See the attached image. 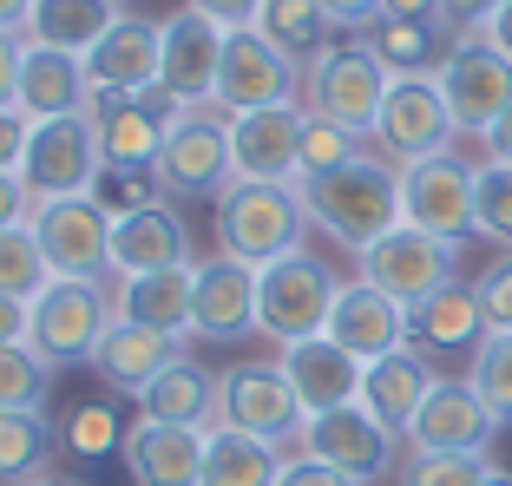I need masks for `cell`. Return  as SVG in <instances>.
Listing matches in <instances>:
<instances>
[{
	"instance_id": "obj_1",
	"label": "cell",
	"mask_w": 512,
	"mask_h": 486,
	"mask_svg": "<svg viewBox=\"0 0 512 486\" xmlns=\"http://www.w3.org/2000/svg\"><path fill=\"white\" fill-rule=\"evenodd\" d=\"M296 184H302V204H309V224L322 237H335L348 257H362L368 243H381L401 224V165H388L375 145L348 165L296 178Z\"/></svg>"
},
{
	"instance_id": "obj_2",
	"label": "cell",
	"mask_w": 512,
	"mask_h": 486,
	"mask_svg": "<svg viewBox=\"0 0 512 486\" xmlns=\"http://www.w3.org/2000/svg\"><path fill=\"white\" fill-rule=\"evenodd\" d=\"M151 178H158L165 204H217L237 184L230 112L224 106H178L165 125V145L151 158Z\"/></svg>"
},
{
	"instance_id": "obj_3",
	"label": "cell",
	"mask_w": 512,
	"mask_h": 486,
	"mask_svg": "<svg viewBox=\"0 0 512 486\" xmlns=\"http://www.w3.org/2000/svg\"><path fill=\"white\" fill-rule=\"evenodd\" d=\"M302 237H309V204H302V184H263V178H237L217 198V250L243 263H276L296 257Z\"/></svg>"
},
{
	"instance_id": "obj_4",
	"label": "cell",
	"mask_w": 512,
	"mask_h": 486,
	"mask_svg": "<svg viewBox=\"0 0 512 486\" xmlns=\"http://www.w3.org/2000/svg\"><path fill=\"white\" fill-rule=\"evenodd\" d=\"M394 73L368 53V40H335L329 53L302 66V112L309 119H329L355 138H375V119H381V99H388Z\"/></svg>"
},
{
	"instance_id": "obj_5",
	"label": "cell",
	"mask_w": 512,
	"mask_h": 486,
	"mask_svg": "<svg viewBox=\"0 0 512 486\" xmlns=\"http://www.w3.org/2000/svg\"><path fill=\"white\" fill-rule=\"evenodd\" d=\"M342 296V276L322 257L296 250V257H276L256 270V335L289 349V342H309V335L329 329V309Z\"/></svg>"
},
{
	"instance_id": "obj_6",
	"label": "cell",
	"mask_w": 512,
	"mask_h": 486,
	"mask_svg": "<svg viewBox=\"0 0 512 486\" xmlns=\"http://www.w3.org/2000/svg\"><path fill=\"white\" fill-rule=\"evenodd\" d=\"M119 322V303H112V283H79V276H53L27 303V349L46 355L53 368L66 362H92L106 329Z\"/></svg>"
},
{
	"instance_id": "obj_7",
	"label": "cell",
	"mask_w": 512,
	"mask_h": 486,
	"mask_svg": "<svg viewBox=\"0 0 512 486\" xmlns=\"http://www.w3.org/2000/svg\"><path fill=\"white\" fill-rule=\"evenodd\" d=\"M106 178V145H99V119L92 112H60V119H33L27 158H20V184L27 198H92Z\"/></svg>"
},
{
	"instance_id": "obj_8",
	"label": "cell",
	"mask_w": 512,
	"mask_h": 486,
	"mask_svg": "<svg viewBox=\"0 0 512 486\" xmlns=\"http://www.w3.org/2000/svg\"><path fill=\"white\" fill-rule=\"evenodd\" d=\"M388 165H421V158H440L460 145L453 132V112H447V92H440L434 73H401L381 99V119L375 138H368Z\"/></svg>"
},
{
	"instance_id": "obj_9",
	"label": "cell",
	"mask_w": 512,
	"mask_h": 486,
	"mask_svg": "<svg viewBox=\"0 0 512 486\" xmlns=\"http://www.w3.org/2000/svg\"><path fill=\"white\" fill-rule=\"evenodd\" d=\"M401 447L407 441L394 427H381L362 401H348V408L309 414L289 454H309V460H322V467H335V473L368 486V480H381V473H401Z\"/></svg>"
},
{
	"instance_id": "obj_10",
	"label": "cell",
	"mask_w": 512,
	"mask_h": 486,
	"mask_svg": "<svg viewBox=\"0 0 512 486\" xmlns=\"http://www.w3.org/2000/svg\"><path fill=\"white\" fill-rule=\"evenodd\" d=\"M33 237H40L53 276H79V283H119L112 270V211L99 198H46L33 204Z\"/></svg>"
},
{
	"instance_id": "obj_11",
	"label": "cell",
	"mask_w": 512,
	"mask_h": 486,
	"mask_svg": "<svg viewBox=\"0 0 512 486\" xmlns=\"http://www.w3.org/2000/svg\"><path fill=\"white\" fill-rule=\"evenodd\" d=\"M434 79L447 92V112L460 138H486L499 125V112L512 106V60L499 46H486L480 33H460L447 46V60L434 66Z\"/></svg>"
},
{
	"instance_id": "obj_12",
	"label": "cell",
	"mask_w": 512,
	"mask_h": 486,
	"mask_svg": "<svg viewBox=\"0 0 512 486\" xmlns=\"http://www.w3.org/2000/svg\"><path fill=\"white\" fill-rule=\"evenodd\" d=\"M453 243H440V237H427V230H414V224H394L381 243H368L362 257H355V276L362 283H375L381 296H394L401 309H421L427 296H440V289L453 283Z\"/></svg>"
},
{
	"instance_id": "obj_13",
	"label": "cell",
	"mask_w": 512,
	"mask_h": 486,
	"mask_svg": "<svg viewBox=\"0 0 512 486\" xmlns=\"http://www.w3.org/2000/svg\"><path fill=\"white\" fill-rule=\"evenodd\" d=\"M473 158L460 152H440V158H421V165H401V224L427 230L440 243H460L480 237L473 230Z\"/></svg>"
},
{
	"instance_id": "obj_14",
	"label": "cell",
	"mask_w": 512,
	"mask_h": 486,
	"mask_svg": "<svg viewBox=\"0 0 512 486\" xmlns=\"http://www.w3.org/2000/svg\"><path fill=\"white\" fill-rule=\"evenodd\" d=\"M302 401L296 388L283 381V368L276 362H230L224 368V395H217V427H243V434H256V441L270 447H296L302 434Z\"/></svg>"
},
{
	"instance_id": "obj_15",
	"label": "cell",
	"mask_w": 512,
	"mask_h": 486,
	"mask_svg": "<svg viewBox=\"0 0 512 486\" xmlns=\"http://www.w3.org/2000/svg\"><path fill=\"white\" fill-rule=\"evenodd\" d=\"M217 106L256 112V106H302V66L276 53L256 27L224 33V66H217Z\"/></svg>"
},
{
	"instance_id": "obj_16",
	"label": "cell",
	"mask_w": 512,
	"mask_h": 486,
	"mask_svg": "<svg viewBox=\"0 0 512 486\" xmlns=\"http://www.w3.org/2000/svg\"><path fill=\"white\" fill-rule=\"evenodd\" d=\"M499 427L506 421L473 395L467 375H440L434 395L414 414V427H407V454H486Z\"/></svg>"
},
{
	"instance_id": "obj_17",
	"label": "cell",
	"mask_w": 512,
	"mask_h": 486,
	"mask_svg": "<svg viewBox=\"0 0 512 486\" xmlns=\"http://www.w3.org/2000/svg\"><path fill=\"white\" fill-rule=\"evenodd\" d=\"M224 33L211 14L178 7L165 20V53H158V86L178 106H217V66H224Z\"/></svg>"
},
{
	"instance_id": "obj_18",
	"label": "cell",
	"mask_w": 512,
	"mask_h": 486,
	"mask_svg": "<svg viewBox=\"0 0 512 486\" xmlns=\"http://www.w3.org/2000/svg\"><path fill=\"white\" fill-rule=\"evenodd\" d=\"M191 335H197V342H217V349H230V342L256 335V263L224 257V250L197 263Z\"/></svg>"
},
{
	"instance_id": "obj_19",
	"label": "cell",
	"mask_w": 512,
	"mask_h": 486,
	"mask_svg": "<svg viewBox=\"0 0 512 486\" xmlns=\"http://www.w3.org/2000/svg\"><path fill=\"white\" fill-rule=\"evenodd\" d=\"M302 106H256L230 112V152H237V178L263 184H296L302 178Z\"/></svg>"
},
{
	"instance_id": "obj_20",
	"label": "cell",
	"mask_w": 512,
	"mask_h": 486,
	"mask_svg": "<svg viewBox=\"0 0 512 486\" xmlns=\"http://www.w3.org/2000/svg\"><path fill=\"white\" fill-rule=\"evenodd\" d=\"M204 427H178V421H151V414H138V421H125V473H132V486H204Z\"/></svg>"
},
{
	"instance_id": "obj_21",
	"label": "cell",
	"mask_w": 512,
	"mask_h": 486,
	"mask_svg": "<svg viewBox=\"0 0 512 486\" xmlns=\"http://www.w3.org/2000/svg\"><path fill=\"white\" fill-rule=\"evenodd\" d=\"M276 368H283V381L296 388L302 414H329V408L362 401V368L368 362H355V355H348L342 342H329V335H309V342L276 349Z\"/></svg>"
},
{
	"instance_id": "obj_22",
	"label": "cell",
	"mask_w": 512,
	"mask_h": 486,
	"mask_svg": "<svg viewBox=\"0 0 512 486\" xmlns=\"http://www.w3.org/2000/svg\"><path fill=\"white\" fill-rule=\"evenodd\" d=\"M329 342H342L355 362H381V355L407 349V309L394 303V296H381L375 283H362V276H348L342 296H335L329 309Z\"/></svg>"
},
{
	"instance_id": "obj_23",
	"label": "cell",
	"mask_w": 512,
	"mask_h": 486,
	"mask_svg": "<svg viewBox=\"0 0 512 486\" xmlns=\"http://www.w3.org/2000/svg\"><path fill=\"white\" fill-rule=\"evenodd\" d=\"M158 53H165V20L119 14L106 33H99V46L86 53L92 92H145V86H158Z\"/></svg>"
},
{
	"instance_id": "obj_24",
	"label": "cell",
	"mask_w": 512,
	"mask_h": 486,
	"mask_svg": "<svg viewBox=\"0 0 512 486\" xmlns=\"http://www.w3.org/2000/svg\"><path fill=\"white\" fill-rule=\"evenodd\" d=\"M14 106L27 119H60V112H92V73L86 53H66V46H33L20 53V86Z\"/></svg>"
},
{
	"instance_id": "obj_25",
	"label": "cell",
	"mask_w": 512,
	"mask_h": 486,
	"mask_svg": "<svg viewBox=\"0 0 512 486\" xmlns=\"http://www.w3.org/2000/svg\"><path fill=\"white\" fill-rule=\"evenodd\" d=\"M191 263V230L178 204H145V211L112 217V270L145 276V270H184Z\"/></svg>"
},
{
	"instance_id": "obj_26",
	"label": "cell",
	"mask_w": 512,
	"mask_h": 486,
	"mask_svg": "<svg viewBox=\"0 0 512 486\" xmlns=\"http://www.w3.org/2000/svg\"><path fill=\"white\" fill-rule=\"evenodd\" d=\"M171 362H184V342L178 335H165V329H145V322H112L106 329V342H99V355H92V368H99V381L106 388H119V395H145L151 381L165 375Z\"/></svg>"
},
{
	"instance_id": "obj_27",
	"label": "cell",
	"mask_w": 512,
	"mask_h": 486,
	"mask_svg": "<svg viewBox=\"0 0 512 486\" xmlns=\"http://www.w3.org/2000/svg\"><path fill=\"white\" fill-rule=\"evenodd\" d=\"M434 362H427L414 342L407 349H394V355H381V362H368L362 368V408L375 414L381 427H394L407 441V427H414V414H421V401L434 395Z\"/></svg>"
},
{
	"instance_id": "obj_28",
	"label": "cell",
	"mask_w": 512,
	"mask_h": 486,
	"mask_svg": "<svg viewBox=\"0 0 512 486\" xmlns=\"http://www.w3.org/2000/svg\"><path fill=\"white\" fill-rule=\"evenodd\" d=\"M407 342L421 355H473L486 342V309L473 283H447L421 309H407Z\"/></svg>"
},
{
	"instance_id": "obj_29",
	"label": "cell",
	"mask_w": 512,
	"mask_h": 486,
	"mask_svg": "<svg viewBox=\"0 0 512 486\" xmlns=\"http://www.w3.org/2000/svg\"><path fill=\"white\" fill-rule=\"evenodd\" d=\"M191 296H197V263L184 270H145V276H119L112 283V303L125 322H145V329L165 335H191Z\"/></svg>"
},
{
	"instance_id": "obj_30",
	"label": "cell",
	"mask_w": 512,
	"mask_h": 486,
	"mask_svg": "<svg viewBox=\"0 0 512 486\" xmlns=\"http://www.w3.org/2000/svg\"><path fill=\"white\" fill-rule=\"evenodd\" d=\"M217 395H224V375L184 355V362H171L165 375L138 395V414H151V421H178V427H204V434H211L217 427Z\"/></svg>"
},
{
	"instance_id": "obj_31",
	"label": "cell",
	"mask_w": 512,
	"mask_h": 486,
	"mask_svg": "<svg viewBox=\"0 0 512 486\" xmlns=\"http://www.w3.org/2000/svg\"><path fill=\"white\" fill-rule=\"evenodd\" d=\"M283 447L256 441L243 427H211V441H204V486H276L283 473Z\"/></svg>"
},
{
	"instance_id": "obj_32",
	"label": "cell",
	"mask_w": 512,
	"mask_h": 486,
	"mask_svg": "<svg viewBox=\"0 0 512 486\" xmlns=\"http://www.w3.org/2000/svg\"><path fill=\"white\" fill-rule=\"evenodd\" d=\"M119 20V0H33L27 33L33 46H66V53H92L99 33Z\"/></svg>"
},
{
	"instance_id": "obj_33",
	"label": "cell",
	"mask_w": 512,
	"mask_h": 486,
	"mask_svg": "<svg viewBox=\"0 0 512 486\" xmlns=\"http://www.w3.org/2000/svg\"><path fill=\"white\" fill-rule=\"evenodd\" d=\"M256 33L276 46V53H289L296 66H309L316 53H329V33H335V20L322 14V0H263L256 7Z\"/></svg>"
},
{
	"instance_id": "obj_34",
	"label": "cell",
	"mask_w": 512,
	"mask_h": 486,
	"mask_svg": "<svg viewBox=\"0 0 512 486\" xmlns=\"http://www.w3.org/2000/svg\"><path fill=\"white\" fill-rule=\"evenodd\" d=\"M362 40H368V53H375L394 79H401V73H434V66L447 60V46H453L447 27H427V20H394V14H381Z\"/></svg>"
},
{
	"instance_id": "obj_35",
	"label": "cell",
	"mask_w": 512,
	"mask_h": 486,
	"mask_svg": "<svg viewBox=\"0 0 512 486\" xmlns=\"http://www.w3.org/2000/svg\"><path fill=\"white\" fill-rule=\"evenodd\" d=\"M53 454H60V434H53L40 414H27V408L0 414V486H20V480H33V473H46Z\"/></svg>"
},
{
	"instance_id": "obj_36",
	"label": "cell",
	"mask_w": 512,
	"mask_h": 486,
	"mask_svg": "<svg viewBox=\"0 0 512 486\" xmlns=\"http://www.w3.org/2000/svg\"><path fill=\"white\" fill-rule=\"evenodd\" d=\"M46 283H53V263H46L33 224L0 230V296H20V303H33Z\"/></svg>"
},
{
	"instance_id": "obj_37",
	"label": "cell",
	"mask_w": 512,
	"mask_h": 486,
	"mask_svg": "<svg viewBox=\"0 0 512 486\" xmlns=\"http://www.w3.org/2000/svg\"><path fill=\"white\" fill-rule=\"evenodd\" d=\"M46 388H53V362L33 355L27 342H7V349H0V414H14V408L40 414Z\"/></svg>"
},
{
	"instance_id": "obj_38",
	"label": "cell",
	"mask_w": 512,
	"mask_h": 486,
	"mask_svg": "<svg viewBox=\"0 0 512 486\" xmlns=\"http://www.w3.org/2000/svg\"><path fill=\"white\" fill-rule=\"evenodd\" d=\"M473 230L512 250V165H499V158H480V171H473Z\"/></svg>"
},
{
	"instance_id": "obj_39",
	"label": "cell",
	"mask_w": 512,
	"mask_h": 486,
	"mask_svg": "<svg viewBox=\"0 0 512 486\" xmlns=\"http://www.w3.org/2000/svg\"><path fill=\"white\" fill-rule=\"evenodd\" d=\"M467 381L499 421H512V335H486L480 349L467 355Z\"/></svg>"
},
{
	"instance_id": "obj_40",
	"label": "cell",
	"mask_w": 512,
	"mask_h": 486,
	"mask_svg": "<svg viewBox=\"0 0 512 486\" xmlns=\"http://www.w3.org/2000/svg\"><path fill=\"white\" fill-rule=\"evenodd\" d=\"M493 473L486 454H401V486H486Z\"/></svg>"
},
{
	"instance_id": "obj_41",
	"label": "cell",
	"mask_w": 512,
	"mask_h": 486,
	"mask_svg": "<svg viewBox=\"0 0 512 486\" xmlns=\"http://www.w3.org/2000/svg\"><path fill=\"white\" fill-rule=\"evenodd\" d=\"M362 152H368V138L342 132V125H329V119H309V125H302V178L335 171V165H348V158H362Z\"/></svg>"
},
{
	"instance_id": "obj_42",
	"label": "cell",
	"mask_w": 512,
	"mask_h": 486,
	"mask_svg": "<svg viewBox=\"0 0 512 486\" xmlns=\"http://www.w3.org/2000/svg\"><path fill=\"white\" fill-rule=\"evenodd\" d=\"M60 447L79 454V460H92V454H106V447H125V427H119V414H106V408H79L73 421H66Z\"/></svg>"
},
{
	"instance_id": "obj_43",
	"label": "cell",
	"mask_w": 512,
	"mask_h": 486,
	"mask_svg": "<svg viewBox=\"0 0 512 486\" xmlns=\"http://www.w3.org/2000/svg\"><path fill=\"white\" fill-rule=\"evenodd\" d=\"M473 296H480V309H486V335H512V250L473 283Z\"/></svg>"
},
{
	"instance_id": "obj_44",
	"label": "cell",
	"mask_w": 512,
	"mask_h": 486,
	"mask_svg": "<svg viewBox=\"0 0 512 486\" xmlns=\"http://www.w3.org/2000/svg\"><path fill=\"white\" fill-rule=\"evenodd\" d=\"M276 486H362V480H348V473L322 467V460H309V454H289L283 473H276Z\"/></svg>"
},
{
	"instance_id": "obj_45",
	"label": "cell",
	"mask_w": 512,
	"mask_h": 486,
	"mask_svg": "<svg viewBox=\"0 0 512 486\" xmlns=\"http://www.w3.org/2000/svg\"><path fill=\"white\" fill-rule=\"evenodd\" d=\"M27 132H33L27 112L0 106V171H20V158H27Z\"/></svg>"
},
{
	"instance_id": "obj_46",
	"label": "cell",
	"mask_w": 512,
	"mask_h": 486,
	"mask_svg": "<svg viewBox=\"0 0 512 486\" xmlns=\"http://www.w3.org/2000/svg\"><path fill=\"white\" fill-rule=\"evenodd\" d=\"M440 7H447V27H453V40H460V33H480L506 0H440Z\"/></svg>"
},
{
	"instance_id": "obj_47",
	"label": "cell",
	"mask_w": 512,
	"mask_h": 486,
	"mask_svg": "<svg viewBox=\"0 0 512 486\" xmlns=\"http://www.w3.org/2000/svg\"><path fill=\"white\" fill-rule=\"evenodd\" d=\"M33 217V198H27V184H20V171H0V230H14Z\"/></svg>"
},
{
	"instance_id": "obj_48",
	"label": "cell",
	"mask_w": 512,
	"mask_h": 486,
	"mask_svg": "<svg viewBox=\"0 0 512 486\" xmlns=\"http://www.w3.org/2000/svg\"><path fill=\"white\" fill-rule=\"evenodd\" d=\"M322 14H329L335 27H348V33H368L381 20V0H322Z\"/></svg>"
},
{
	"instance_id": "obj_49",
	"label": "cell",
	"mask_w": 512,
	"mask_h": 486,
	"mask_svg": "<svg viewBox=\"0 0 512 486\" xmlns=\"http://www.w3.org/2000/svg\"><path fill=\"white\" fill-rule=\"evenodd\" d=\"M184 7L211 14L217 27H256V7H263V0H184Z\"/></svg>"
},
{
	"instance_id": "obj_50",
	"label": "cell",
	"mask_w": 512,
	"mask_h": 486,
	"mask_svg": "<svg viewBox=\"0 0 512 486\" xmlns=\"http://www.w3.org/2000/svg\"><path fill=\"white\" fill-rule=\"evenodd\" d=\"M20 53H27V40H20V33H0V106H14V86H20Z\"/></svg>"
},
{
	"instance_id": "obj_51",
	"label": "cell",
	"mask_w": 512,
	"mask_h": 486,
	"mask_svg": "<svg viewBox=\"0 0 512 486\" xmlns=\"http://www.w3.org/2000/svg\"><path fill=\"white\" fill-rule=\"evenodd\" d=\"M381 14H394V20H427V27H447V7L440 0H381ZM453 33V27H447Z\"/></svg>"
},
{
	"instance_id": "obj_52",
	"label": "cell",
	"mask_w": 512,
	"mask_h": 486,
	"mask_svg": "<svg viewBox=\"0 0 512 486\" xmlns=\"http://www.w3.org/2000/svg\"><path fill=\"white\" fill-rule=\"evenodd\" d=\"M7 342H27V303L20 296H0V349Z\"/></svg>"
},
{
	"instance_id": "obj_53",
	"label": "cell",
	"mask_w": 512,
	"mask_h": 486,
	"mask_svg": "<svg viewBox=\"0 0 512 486\" xmlns=\"http://www.w3.org/2000/svg\"><path fill=\"white\" fill-rule=\"evenodd\" d=\"M480 152H486V158H499V165H512V106L499 112V125L480 138Z\"/></svg>"
},
{
	"instance_id": "obj_54",
	"label": "cell",
	"mask_w": 512,
	"mask_h": 486,
	"mask_svg": "<svg viewBox=\"0 0 512 486\" xmlns=\"http://www.w3.org/2000/svg\"><path fill=\"white\" fill-rule=\"evenodd\" d=\"M480 40H486V46H499V53L512 60V0H506V7H499V14L480 27Z\"/></svg>"
},
{
	"instance_id": "obj_55",
	"label": "cell",
	"mask_w": 512,
	"mask_h": 486,
	"mask_svg": "<svg viewBox=\"0 0 512 486\" xmlns=\"http://www.w3.org/2000/svg\"><path fill=\"white\" fill-rule=\"evenodd\" d=\"M33 0H0V33H27Z\"/></svg>"
},
{
	"instance_id": "obj_56",
	"label": "cell",
	"mask_w": 512,
	"mask_h": 486,
	"mask_svg": "<svg viewBox=\"0 0 512 486\" xmlns=\"http://www.w3.org/2000/svg\"><path fill=\"white\" fill-rule=\"evenodd\" d=\"M20 486H86V480H73V473H60V467H46V473H33V480H20Z\"/></svg>"
},
{
	"instance_id": "obj_57",
	"label": "cell",
	"mask_w": 512,
	"mask_h": 486,
	"mask_svg": "<svg viewBox=\"0 0 512 486\" xmlns=\"http://www.w3.org/2000/svg\"><path fill=\"white\" fill-rule=\"evenodd\" d=\"M486 486H512V473H493V480H486Z\"/></svg>"
}]
</instances>
